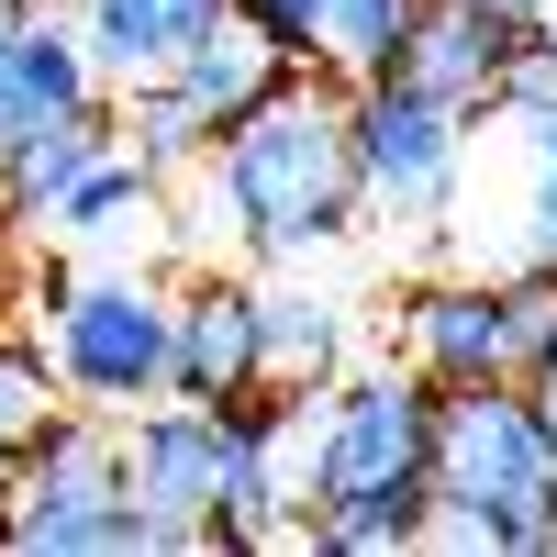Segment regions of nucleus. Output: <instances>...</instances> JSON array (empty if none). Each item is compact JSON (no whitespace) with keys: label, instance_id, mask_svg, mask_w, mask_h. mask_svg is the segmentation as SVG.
<instances>
[{"label":"nucleus","instance_id":"f257e3e1","mask_svg":"<svg viewBox=\"0 0 557 557\" xmlns=\"http://www.w3.org/2000/svg\"><path fill=\"white\" fill-rule=\"evenodd\" d=\"M212 212L257 268H301L312 246H335L346 223L368 212V178H357V78H290L268 89L246 123H223L212 146Z\"/></svg>","mask_w":557,"mask_h":557},{"label":"nucleus","instance_id":"f03ea898","mask_svg":"<svg viewBox=\"0 0 557 557\" xmlns=\"http://www.w3.org/2000/svg\"><path fill=\"white\" fill-rule=\"evenodd\" d=\"M435 513V380L412 357L346 368L323 391V469H312V524L301 546H424Z\"/></svg>","mask_w":557,"mask_h":557},{"label":"nucleus","instance_id":"7ed1b4c3","mask_svg":"<svg viewBox=\"0 0 557 557\" xmlns=\"http://www.w3.org/2000/svg\"><path fill=\"white\" fill-rule=\"evenodd\" d=\"M34 312H45V357H57L67 401L89 412H146L168 401V368H178V290L134 268H45L34 278Z\"/></svg>","mask_w":557,"mask_h":557},{"label":"nucleus","instance_id":"20e7f679","mask_svg":"<svg viewBox=\"0 0 557 557\" xmlns=\"http://www.w3.org/2000/svg\"><path fill=\"white\" fill-rule=\"evenodd\" d=\"M0 513H12L23 557H134L146 513L123 491V412L67 401L12 469H0Z\"/></svg>","mask_w":557,"mask_h":557},{"label":"nucleus","instance_id":"39448f33","mask_svg":"<svg viewBox=\"0 0 557 557\" xmlns=\"http://www.w3.org/2000/svg\"><path fill=\"white\" fill-rule=\"evenodd\" d=\"M435 491L446 502H480V513H513L524 546L557 502V435L524 380H457L435 391Z\"/></svg>","mask_w":557,"mask_h":557},{"label":"nucleus","instance_id":"423d86ee","mask_svg":"<svg viewBox=\"0 0 557 557\" xmlns=\"http://www.w3.org/2000/svg\"><path fill=\"white\" fill-rule=\"evenodd\" d=\"M457 157H469V112L424 101L401 78H357V178H368V212L391 223H424L457 201Z\"/></svg>","mask_w":557,"mask_h":557},{"label":"nucleus","instance_id":"0eeeda50","mask_svg":"<svg viewBox=\"0 0 557 557\" xmlns=\"http://www.w3.org/2000/svg\"><path fill=\"white\" fill-rule=\"evenodd\" d=\"M401 357L435 391L457 380H524V335H513V278H424L401 301Z\"/></svg>","mask_w":557,"mask_h":557},{"label":"nucleus","instance_id":"6e6552de","mask_svg":"<svg viewBox=\"0 0 557 557\" xmlns=\"http://www.w3.org/2000/svg\"><path fill=\"white\" fill-rule=\"evenodd\" d=\"M524 34L535 23H502V12H480V0H424V23L401 34V67L391 78L480 123V112H502V78H513Z\"/></svg>","mask_w":557,"mask_h":557},{"label":"nucleus","instance_id":"1a4fd4ad","mask_svg":"<svg viewBox=\"0 0 557 557\" xmlns=\"http://www.w3.org/2000/svg\"><path fill=\"white\" fill-rule=\"evenodd\" d=\"M178 401H246L268 391V301L246 278H190L178 290V368H168Z\"/></svg>","mask_w":557,"mask_h":557},{"label":"nucleus","instance_id":"9d476101","mask_svg":"<svg viewBox=\"0 0 557 557\" xmlns=\"http://www.w3.org/2000/svg\"><path fill=\"white\" fill-rule=\"evenodd\" d=\"M123 146V123L112 101H89V112H57V123H34L12 157H0V235H57V212L89 168H101Z\"/></svg>","mask_w":557,"mask_h":557},{"label":"nucleus","instance_id":"9b49d317","mask_svg":"<svg viewBox=\"0 0 557 557\" xmlns=\"http://www.w3.org/2000/svg\"><path fill=\"white\" fill-rule=\"evenodd\" d=\"M235 12V0H78V34H89V57H101L112 89L134 78H178V57Z\"/></svg>","mask_w":557,"mask_h":557},{"label":"nucleus","instance_id":"f8f14e48","mask_svg":"<svg viewBox=\"0 0 557 557\" xmlns=\"http://www.w3.org/2000/svg\"><path fill=\"white\" fill-rule=\"evenodd\" d=\"M290 78H301V57H290V45H278L257 12H246V0H235V12H223L201 45H190V57H178V89H190L212 123H246L268 89H290Z\"/></svg>","mask_w":557,"mask_h":557},{"label":"nucleus","instance_id":"ddd939ff","mask_svg":"<svg viewBox=\"0 0 557 557\" xmlns=\"http://www.w3.org/2000/svg\"><path fill=\"white\" fill-rule=\"evenodd\" d=\"M257 301H268V380L278 391H335L346 380V301L301 290V278H278Z\"/></svg>","mask_w":557,"mask_h":557},{"label":"nucleus","instance_id":"4468645a","mask_svg":"<svg viewBox=\"0 0 557 557\" xmlns=\"http://www.w3.org/2000/svg\"><path fill=\"white\" fill-rule=\"evenodd\" d=\"M112 123H123V146L146 157L157 178L212 168V146H223V123H212V112H201L178 78H134V89H112Z\"/></svg>","mask_w":557,"mask_h":557},{"label":"nucleus","instance_id":"2eb2a0df","mask_svg":"<svg viewBox=\"0 0 557 557\" xmlns=\"http://www.w3.org/2000/svg\"><path fill=\"white\" fill-rule=\"evenodd\" d=\"M157 190H168V178H157L146 157H134V146H112V157H101V168H89L78 190H67V212H57V235H78V246H101V235H123V223H157Z\"/></svg>","mask_w":557,"mask_h":557},{"label":"nucleus","instance_id":"dca6fc26","mask_svg":"<svg viewBox=\"0 0 557 557\" xmlns=\"http://www.w3.org/2000/svg\"><path fill=\"white\" fill-rule=\"evenodd\" d=\"M412 23H424V0H323V67L335 78H391Z\"/></svg>","mask_w":557,"mask_h":557},{"label":"nucleus","instance_id":"f3484780","mask_svg":"<svg viewBox=\"0 0 557 557\" xmlns=\"http://www.w3.org/2000/svg\"><path fill=\"white\" fill-rule=\"evenodd\" d=\"M67 412V380H57V357L45 346H23V335H0V469H12V457L45 435Z\"/></svg>","mask_w":557,"mask_h":557},{"label":"nucleus","instance_id":"a211bd4d","mask_svg":"<svg viewBox=\"0 0 557 557\" xmlns=\"http://www.w3.org/2000/svg\"><path fill=\"white\" fill-rule=\"evenodd\" d=\"M424 546H524L513 513H480V502H446L435 491V513H424Z\"/></svg>","mask_w":557,"mask_h":557},{"label":"nucleus","instance_id":"6ab92c4d","mask_svg":"<svg viewBox=\"0 0 557 557\" xmlns=\"http://www.w3.org/2000/svg\"><path fill=\"white\" fill-rule=\"evenodd\" d=\"M34 123H45V112H34V78H23V23L0 12V157H12Z\"/></svg>","mask_w":557,"mask_h":557},{"label":"nucleus","instance_id":"aec40b11","mask_svg":"<svg viewBox=\"0 0 557 557\" xmlns=\"http://www.w3.org/2000/svg\"><path fill=\"white\" fill-rule=\"evenodd\" d=\"M246 12H257L278 45H290L301 67H323V0H246Z\"/></svg>","mask_w":557,"mask_h":557},{"label":"nucleus","instance_id":"412c9836","mask_svg":"<svg viewBox=\"0 0 557 557\" xmlns=\"http://www.w3.org/2000/svg\"><path fill=\"white\" fill-rule=\"evenodd\" d=\"M524 257L557 268V168H535V201H524Z\"/></svg>","mask_w":557,"mask_h":557},{"label":"nucleus","instance_id":"4be33fe9","mask_svg":"<svg viewBox=\"0 0 557 557\" xmlns=\"http://www.w3.org/2000/svg\"><path fill=\"white\" fill-rule=\"evenodd\" d=\"M524 391H535V412H546V435H557V346H546V357L524 368Z\"/></svg>","mask_w":557,"mask_h":557},{"label":"nucleus","instance_id":"5701e85b","mask_svg":"<svg viewBox=\"0 0 557 557\" xmlns=\"http://www.w3.org/2000/svg\"><path fill=\"white\" fill-rule=\"evenodd\" d=\"M480 12H502V23H546L557 0H480Z\"/></svg>","mask_w":557,"mask_h":557},{"label":"nucleus","instance_id":"b1692460","mask_svg":"<svg viewBox=\"0 0 557 557\" xmlns=\"http://www.w3.org/2000/svg\"><path fill=\"white\" fill-rule=\"evenodd\" d=\"M524 134H535V168H557V112H535Z\"/></svg>","mask_w":557,"mask_h":557},{"label":"nucleus","instance_id":"393cba45","mask_svg":"<svg viewBox=\"0 0 557 557\" xmlns=\"http://www.w3.org/2000/svg\"><path fill=\"white\" fill-rule=\"evenodd\" d=\"M0 12H12V23H34V12H45V0H0Z\"/></svg>","mask_w":557,"mask_h":557},{"label":"nucleus","instance_id":"a878e982","mask_svg":"<svg viewBox=\"0 0 557 557\" xmlns=\"http://www.w3.org/2000/svg\"><path fill=\"white\" fill-rule=\"evenodd\" d=\"M0 546H12V513H0Z\"/></svg>","mask_w":557,"mask_h":557},{"label":"nucleus","instance_id":"bb28decb","mask_svg":"<svg viewBox=\"0 0 557 557\" xmlns=\"http://www.w3.org/2000/svg\"><path fill=\"white\" fill-rule=\"evenodd\" d=\"M546 34H557V12H546Z\"/></svg>","mask_w":557,"mask_h":557}]
</instances>
